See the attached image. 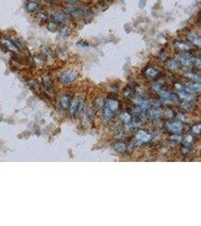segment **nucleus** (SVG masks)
I'll return each mask as SVG.
<instances>
[{"mask_svg": "<svg viewBox=\"0 0 201 226\" xmlns=\"http://www.w3.org/2000/svg\"><path fill=\"white\" fill-rule=\"evenodd\" d=\"M0 45L6 50H8V51L15 53V54L20 51L16 46V44H15V42L11 40L10 39H8V38H1L0 39Z\"/></svg>", "mask_w": 201, "mask_h": 226, "instance_id": "1", "label": "nucleus"}, {"mask_svg": "<svg viewBox=\"0 0 201 226\" xmlns=\"http://www.w3.org/2000/svg\"><path fill=\"white\" fill-rule=\"evenodd\" d=\"M68 13L73 17L75 19L77 20H81V19H84V18L87 17L90 12H88L87 9H84V8H69L68 9Z\"/></svg>", "mask_w": 201, "mask_h": 226, "instance_id": "2", "label": "nucleus"}, {"mask_svg": "<svg viewBox=\"0 0 201 226\" xmlns=\"http://www.w3.org/2000/svg\"><path fill=\"white\" fill-rule=\"evenodd\" d=\"M76 79V74L73 71H66L63 72L60 76V79L64 84H69L75 81Z\"/></svg>", "mask_w": 201, "mask_h": 226, "instance_id": "3", "label": "nucleus"}, {"mask_svg": "<svg viewBox=\"0 0 201 226\" xmlns=\"http://www.w3.org/2000/svg\"><path fill=\"white\" fill-rule=\"evenodd\" d=\"M154 89H155L156 91L158 92L159 94H160L163 98L165 99V100H173L174 98H175L174 95H173V94L170 93L169 92H167V90L163 89L161 87H160V86H155V87H154Z\"/></svg>", "mask_w": 201, "mask_h": 226, "instance_id": "4", "label": "nucleus"}, {"mask_svg": "<svg viewBox=\"0 0 201 226\" xmlns=\"http://www.w3.org/2000/svg\"><path fill=\"white\" fill-rule=\"evenodd\" d=\"M151 135L149 134L146 131H139L137 134H136L137 140H139V142H142V143H147V142L151 140Z\"/></svg>", "mask_w": 201, "mask_h": 226, "instance_id": "5", "label": "nucleus"}, {"mask_svg": "<svg viewBox=\"0 0 201 226\" xmlns=\"http://www.w3.org/2000/svg\"><path fill=\"white\" fill-rule=\"evenodd\" d=\"M51 20L55 22L58 25H61L64 24L66 23V17L63 14L56 13L51 16Z\"/></svg>", "mask_w": 201, "mask_h": 226, "instance_id": "6", "label": "nucleus"}, {"mask_svg": "<svg viewBox=\"0 0 201 226\" xmlns=\"http://www.w3.org/2000/svg\"><path fill=\"white\" fill-rule=\"evenodd\" d=\"M36 18H37L38 22L41 25H43L47 23V20H48V14L46 12H44V11H41L37 14Z\"/></svg>", "mask_w": 201, "mask_h": 226, "instance_id": "7", "label": "nucleus"}, {"mask_svg": "<svg viewBox=\"0 0 201 226\" xmlns=\"http://www.w3.org/2000/svg\"><path fill=\"white\" fill-rule=\"evenodd\" d=\"M83 104L84 103L82 100H79V101L75 102L73 105H72V106L71 107V109H70L71 115H75L78 112H79V111H80V110L82 109V107H83Z\"/></svg>", "mask_w": 201, "mask_h": 226, "instance_id": "8", "label": "nucleus"}, {"mask_svg": "<svg viewBox=\"0 0 201 226\" xmlns=\"http://www.w3.org/2000/svg\"><path fill=\"white\" fill-rule=\"evenodd\" d=\"M188 39L191 43H193L194 45L197 46L198 48H200L201 45V39L199 36L194 34V33H190L188 35Z\"/></svg>", "mask_w": 201, "mask_h": 226, "instance_id": "9", "label": "nucleus"}, {"mask_svg": "<svg viewBox=\"0 0 201 226\" xmlns=\"http://www.w3.org/2000/svg\"><path fill=\"white\" fill-rule=\"evenodd\" d=\"M39 4L38 3V2H34V1H30V2H28L26 3V9L28 12L33 13V12H36L38 8H39Z\"/></svg>", "mask_w": 201, "mask_h": 226, "instance_id": "10", "label": "nucleus"}, {"mask_svg": "<svg viewBox=\"0 0 201 226\" xmlns=\"http://www.w3.org/2000/svg\"><path fill=\"white\" fill-rule=\"evenodd\" d=\"M168 128L172 132L178 133L182 130V125L178 122H173V123H171L168 125Z\"/></svg>", "mask_w": 201, "mask_h": 226, "instance_id": "11", "label": "nucleus"}, {"mask_svg": "<svg viewBox=\"0 0 201 226\" xmlns=\"http://www.w3.org/2000/svg\"><path fill=\"white\" fill-rule=\"evenodd\" d=\"M166 65L170 69H179L181 67L180 62L175 61V60H170L166 63Z\"/></svg>", "mask_w": 201, "mask_h": 226, "instance_id": "12", "label": "nucleus"}, {"mask_svg": "<svg viewBox=\"0 0 201 226\" xmlns=\"http://www.w3.org/2000/svg\"><path fill=\"white\" fill-rule=\"evenodd\" d=\"M107 107L112 112H115L119 108V103L118 100H109L107 101Z\"/></svg>", "mask_w": 201, "mask_h": 226, "instance_id": "13", "label": "nucleus"}, {"mask_svg": "<svg viewBox=\"0 0 201 226\" xmlns=\"http://www.w3.org/2000/svg\"><path fill=\"white\" fill-rule=\"evenodd\" d=\"M176 46L177 48H178L179 50L183 51H188L191 48V45H190L189 44H187V43L185 42H181V41L176 42Z\"/></svg>", "mask_w": 201, "mask_h": 226, "instance_id": "14", "label": "nucleus"}, {"mask_svg": "<svg viewBox=\"0 0 201 226\" xmlns=\"http://www.w3.org/2000/svg\"><path fill=\"white\" fill-rule=\"evenodd\" d=\"M146 77H148L150 79H153L158 75V71L154 67H150L149 69H147V70L146 71Z\"/></svg>", "mask_w": 201, "mask_h": 226, "instance_id": "15", "label": "nucleus"}, {"mask_svg": "<svg viewBox=\"0 0 201 226\" xmlns=\"http://www.w3.org/2000/svg\"><path fill=\"white\" fill-rule=\"evenodd\" d=\"M70 98H69L68 96H63V97H61L60 101V106L62 107L63 109H67L69 108V104H70Z\"/></svg>", "mask_w": 201, "mask_h": 226, "instance_id": "16", "label": "nucleus"}, {"mask_svg": "<svg viewBox=\"0 0 201 226\" xmlns=\"http://www.w3.org/2000/svg\"><path fill=\"white\" fill-rule=\"evenodd\" d=\"M193 62L194 59L189 55H184L182 56L181 58V63L183 64L184 66H191V64L193 63Z\"/></svg>", "mask_w": 201, "mask_h": 226, "instance_id": "17", "label": "nucleus"}, {"mask_svg": "<svg viewBox=\"0 0 201 226\" xmlns=\"http://www.w3.org/2000/svg\"><path fill=\"white\" fill-rule=\"evenodd\" d=\"M58 26H59V25L57 24V23H56L55 22H54L53 20H51L49 23H47V28L49 31L55 32L58 30Z\"/></svg>", "mask_w": 201, "mask_h": 226, "instance_id": "18", "label": "nucleus"}, {"mask_svg": "<svg viewBox=\"0 0 201 226\" xmlns=\"http://www.w3.org/2000/svg\"><path fill=\"white\" fill-rule=\"evenodd\" d=\"M44 84L45 87L47 88V90H48L49 91H51V90H52V84H51V78L49 76H45L44 78Z\"/></svg>", "mask_w": 201, "mask_h": 226, "instance_id": "19", "label": "nucleus"}, {"mask_svg": "<svg viewBox=\"0 0 201 226\" xmlns=\"http://www.w3.org/2000/svg\"><path fill=\"white\" fill-rule=\"evenodd\" d=\"M114 149L118 152H123L124 151L126 150V146L124 143H117L115 146H114Z\"/></svg>", "mask_w": 201, "mask_h": 226, "instance_id": "20", "label": "nucleus"}, {"mask_svg": "<svg viewBox=\"0 0 201 226\" xmlns=\"http://www.w3.org/2000/svg\"><path fill=\"white\" fill-rule=\"evenodd\" d=\"M70 33V29L67 26H64L60 30V35L62 37H68Z\"/></svg>", "mask_w": 201, "mask_h": 226, "instance_id": "21", "label": "nucleus"}, {"mask_svg": "<svg viewBox=\"0 0 201 226\" xmlns=\"http://www.w3.org/2000/svg\"><path fill=\"white\" fill-rule=\"evenodd\" d=\"M188 78H189V79H191V80H193L195 82H200V76H198L197 75H195V74L194 73H188V74H186L185 75Z\"/></svg>", "mask_w": 201, "mask_h": 226, "instance_id": "22", "label": "nucleus"}, {"mask_svg": "<svg viewBox=\"0 0 201 226\" xmlns=\"http://www.w3.org/2000/svg\"><path fill=\"white\" fill-rule=\"evenodd\" d=\"M113 112H114L111 111V109L106 107V108H105V109L103 110V115H104L106 118H111L113 115Z\"/></svg>", "mask_w": 201, "mask_h": 226, "instance_id": "23", "label": "nucleus"}, {"mask_svg": "<svg viewBox=\"0 0 201 226\" xmlns=\"http://www.w3.org/2000/svg\"><path fill=\"white\" fill-rule=\"evenodd\" d=\"M189 89L191 90H194V91L199 92L200 90V84H192L189 86Z\"/></svg>", "mask_w": 201, "mask_h": 226, "instance_id": "24", "label": "nucleus"}, {"mask_svg": "<svg viewBox=\"0 0 201 226\" xmlns=\"http://www.w3.org/2000/svg\"><path fill=\"white\" fill-rule=\"evenodd\" d=\"M121 119L124 122H129L130 121V115L128 113H124L121 115Z\"/></svg>", "mask_w": 201, "mask_h": 226, "instance_id": "25", "label": "nucleus"}, {"mask_svg": "<svg viewBox=\"0 0 201 226\" xmlns=\"http://www.w3.org/2000/svg\"><path fill=\"white\" fill-rule=\"evenodd\" d=\"M200 125H196V126L194 127L193 128L194 132H195L196 133H200Z\"/></svg>", "mask_w": 201, "mask_h": 226, "instance_id": "26", "label": "nucleus"}, {"mask_svg": "<svg viewBox=\"0 0 201 226\" xmlns=\"http://www.w3.org/2000/svg\"><path fill=\"white\" fill-rule=\"evenodd\" d=\"M172 139H173V140L177 141V142H179V141L181 140V137L179 136H177V135H175V136H173L171 137Z\"/></svg>", "mask_w": 201, "mask_h": 226, "instance_id": "27", "label": "nucleus"}, {"mask_svg": "<svg viewBox=\"0 0 201 226\" xmlns=\"http://www.w3.org/2000/svg\"><path fill=\"white\" fill-rule=\"evenodd\" d=\"M194 63H195V64H196V65L197 66V67H198V68H200V61L199 59H197V60H195Z\"/></svg>", "mask_w": 201, "mask_h": 226, "instance_id": "28", "label": "nucleus"}, {"mask_svg": "<svg viewBox=\"0 0 201 226\" xmlns=\"http://www.w3.org/2000/svg\"><path fill=\"white\" fill-rule=\"evenodd\" d=\"M67 1L70 2V3H75V2H77V0H67Z\"/></svg>", "mask_w": 201, "mask_h": 226, "instance_id": "29", "label": "nucleus"}]
</instances>
